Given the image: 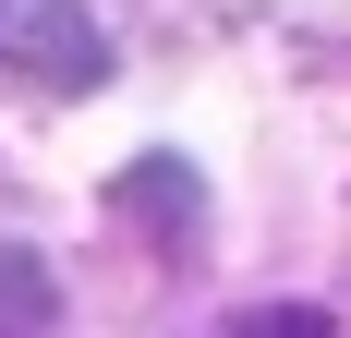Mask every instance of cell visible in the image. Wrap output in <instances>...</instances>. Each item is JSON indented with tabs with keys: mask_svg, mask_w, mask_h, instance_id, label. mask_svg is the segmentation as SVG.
<instances>
[{
	"mask_svg": "<svg viewBox=\"0 0 351 338\" xmlns=\"http://www.w3.org/2000/svg\"><path fill=\"white\" fill-rule=\"evenodd\" d=\"M0 73L36 97H85L109 85V25L85 0H0Z\"/></svg>",
	"mask_w": 351,
	"mask_h": 338,
	"instance_id": "cell-1",
	"label": "cell"
},
{
	"mask_svg": "<svg viewBox=\"0 0 351 338\" xmlns=\"http://www.w3.org/2000/svg\"><path fill=\"white\" fill-rule=\"evenodd\" d=\"M218 338H327V314L315 302H254V314H230Z\"/></svg>",
	"mask_w": 351,
	"mask_h": 338,
	"instance_id": "cell-3",
	"label": "cell"
},
{
	"mask_svg": "<svg viewBox=\"0 0 351 338\" xmlns=\"http://www.w3.org/2000/svg\"><path fill=\"white\" fill-rule=\"evenodd\" d=\"M61 326V290H49V266H36L25 242H0V338H49Z\"/></svg>",
	"mask_w": 351,
	"mask_h": 338,
	"instance_id": "cell-2",
	"label": "cell"
}]
</instances>
